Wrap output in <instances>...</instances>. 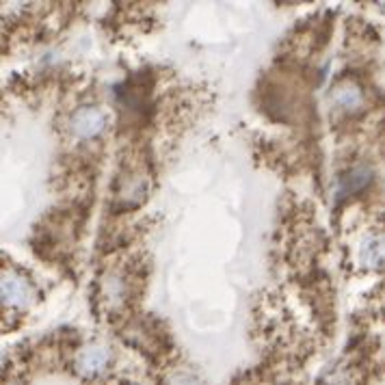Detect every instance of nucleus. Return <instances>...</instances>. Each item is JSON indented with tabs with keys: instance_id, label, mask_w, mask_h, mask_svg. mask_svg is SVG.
Here are the masks:
<instances>
[{
	"instance_id": "1",
	"label": "nucleus",
	"mask_w": 385,
	"mask_h": 385,
	"mask_svg": "<svg viewBox=\"0 0 385 385\" xmlns=\"http://www.w3.org/2000/svg\"><path fill=\"white\" fill-rule=\"evenodd\" d=\"M135 288H137V277H135L132 268L128 270V268H124V264L110 266L98 279L100 303L110 312H119V310L130 306V301L135 299Z\"/></svg>"
},
{
	"instance_id": "2",
	"label": "nucleus",
	"mask_w": 385,
	"mask_h": 385,
	"mask_svg": "<svg viewBox=\"0 0 385 385\" xmlns=\"http://www.w3.org/2000/svg\"><path fill=\"white\" fill-rule=\"evenodd\" d=\"M68 135L76 143H87L98 139L106 130V115L104 110L93 106V104H83L78 106L68 119Z\"/></svg>"
},
{
	"instance_id": "3",
	"label": "nucleus",
	"mask_w": 385,
	"mask_h": 385,
	"mask_svg": "<svg viewBox=\"0 0 385 385\" xmlns=\"http://www.w3.org/2000/svg\"><path fill=\"white\" fill-rule=\"evenodd\" d=\"M113 366V351L102 342H89L76 353L74 371L83 379H102Z\"/></svg>"
},
{
	"instance_id": "4",
	"label": "nucleus",
	"mask_w": 385,
	"mask_h": 385,
	"mask_svg": "<svg viewBox=\"0 0 385 385\" xmlns=\"http://www.w3.org/2000/svg\"><path fill=\"white\" fill-rule=\"evenodd\" d=\"M355 258L364 270L385 273V226H375L359 236Z\"/></svg>"
},
{
	"instance_id": "5",
	"label": "nucleus",
	"mask_w": 385,
	"mask_h": 385,
	"mask_svg": "<svg viewBox=\"0 0 385 385\" xmlns=\"http://www.w3.org/2000/svg\"><path fill=\"white\" fill-rule=\"evenodd\" d=\"M150 192V178L148 173L139 169H128L117 178V188H115V199L124 204V208L139 206Z\"/></svg>"
},
{
	"instance_id": "6",
	"label": "nucleus",
	"mask_w": 385,
	"mask_h": 385,
	"mask_svg": "<svg viewBox=\"0 0 385 385\" xmlns=\"http://www.w3.org/2000/svg\"><path fill=\"white\" fill-rule=\"evenodd\" d=\"M33 299V286L18 270H3V306L9 310H22Z\"/></svg>"
},
{
	"instance_id": "7",
	"label": "nucleus",
	"mask_w": 385,
	"mask_h": 385,
	"mask_svg": "<svg viewBox=\"0 0 385 385\" xmlns=\"http://www.w3.org/2000/svg\"><path fill=\"white\" fill-rule=\"evenodd\" d=\"M331 102L335 108H340L342 113H355L364 104V91L359 89V85L351 83V80H342L340 85L333 87Z\"/></svg>"
},
{
	"instance_id": "8",
	"label": "nucleus",
	"mask_w": 385,
	"mask_h": 385,
	"mask_svg": "<svg viewBox=\"0 0 385 385\" xmlns=\"http://www.w3.org/2000/svg\"><path fill=\"white\" fill-rule=\"evenodd\" d=\"M373 178V171L368 167H355L351 169L346 175H342L340 180V195H353V192L362 190Z\"/></svg>"
},
{
	"instance_id": "9",
	"label": "nucleus",
	"mask_w": 385,
	"mask_h": 385,
	"mask_svg": "<svg viewBox=\"0 0 385 385\" xmlns=\"http://www.w3.org/2000/svg\"><path fill=\"white\" fill-rule=\"evenodd\" d=\"M165 385H199V381L186 371H175L165 379Z\"/></svg>"
}]
</instances>
